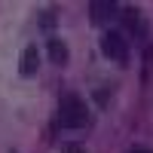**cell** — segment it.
Listing matches in <instances>:
<instances>
[{
	"label": "cell",
	"mask_w": 153,
	"mask_h": 153,
	"mask_svg": "<svg viewBox=\"0 0 153 153\" xmlns=\"http://www.w3.org/2000/svg\"><path fill=\"white\" fill-rule=\"evenodd\" d=\"M89 123V107L76 92H61L58 101V126L61 129H83Z\"/></svg>",
	"instance_id": "6da1fadb"
},
{
	"label": "cell",
	"mask_w": 153,
	"mask_h": 153,
	"mask_svg": "<svg viewBox=\"0 0 153 153\" xmlns=\"http://www.w3.org/2000/svg\"><path fill=\"white\" fill-rule=\"evenodd\" d=\"M101 52H104L107 58H113L117 65H129V43H126V37L120 31H107L104 37H101Z\"/></svg>",
	"instance_id": "7a4b0ae2"
},
{
	"label": "cell",
	"mask_w": 153,
	"mask_h": 153,
	"mask_svg": "<svg viewBox=\"0 0 153 153\" xmlns=\"http://www.w3.org/2000/svg\"><path fill=\"white\" fill-rule=\"evenodd\" d=\"M120 22H123V28L132 37H147V22H144V16H141L138 6H123L120 9Z\"/></svg>",
	"instance_id": "3957f363"
},
{
	"label": "cell",
	"mask_w": 153,
	"mask_h": 153,
	"mask_svg": "<svg viewBox=\"0 0 153 153\" xmlns=\"http://www.w3.org/2000/svg\"><path fill=\"white\" fill-rule=\"evenodd\" d=\"M120 3H113V0H95V3H89V12H92V22L95 25H107L113 19H120Z\"/></svg>",
	"instance_id": "277c9868"
},
{
	"label": "cell",
	"mask_w": 153,
	"mask_h": 153,
	"mask_svg": "<svg viewBox=\"0 0 153 153\" xmlns=\"http://www.w3.org/2000/svg\"><path fill=\"white\" fill-rule=\"evenodd\" d=\"M46 55H49V61L52 65H68V58H71V49H68V43L65 40H58V37H49L46 40Z\"/></svg>",
	"instance_id": "5b68a950"
},
{
	"label": "cell",
	"mask_w": 153,
	"mask_h": 153,
	"mask_svg": "<svg viewBox=\"0 0 153 153\" xmlns=\"http://www.w3.org/2000/svg\"><path fill=\"white\" fill-rule=\"evenodd\" d=\"M37 68H40V52H37V46H25V49H22V58H19L22 76H34Z\"/></svg>",
	"instance_id": "8992f818"
},
{
	"label": "cell",
	"mask_w": 153,
	"mask_h": 153,
	"mask_svg": "<svg viewBox=\"0 0 153 153\" xmlns=\"http://www.w3.org/2000/svg\"><path fill=\"white\" fill-rule=\"evenodd\" d=\"M40 25H43V28H52V25H55V9H46L40 16Z\"/></svg>",
	"instance_id": "52a82bcc"
},
{
	"label": "cell",
	"mask_w": 153,
	"mask_h": 153,
	"mask_svg": "<svg viewBox=\"0 0 153 153\" xmlns=\"http://www.w3.org/2000/svg\"><path fill=\"white\" fill-rule=\"evenodd\" d=\"M65 153H83V147H80V144H68Z\"/></svg>",
	"instance_id": "ba28073f"
},
{
	"label": "cell",
	"mask_w": 153,
	"mask_h": 153,
	"mask_svg": "<svg viewBox=\"0 0 153 153\" xmlns=\"http://www.w3.org/2000/svg\"><path fill=\"white\" fill-rule=\"evenodd\" d=\"M129 153H153V150H150V147H132Z\"/></svg>",
	"instance_id": "9c48e42d"
}]
</instances>
